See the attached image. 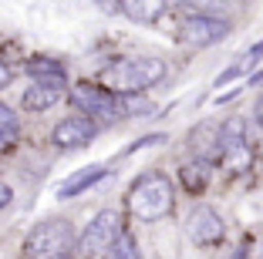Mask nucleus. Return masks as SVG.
I'll return each mask as SVG.
<instances>
[{"label": "nucleus", "mask_w": 263, "mask_h": 259, "mask_svg": "<svg viewBox=\"0 0 263 259\" xmlns=\"http://www.w3.org/2000/svg\"><path fill=\"white\" fill-rule=\"evenodd\" d=\"M105 259H142V252H139V246H135V239H132V232H122V236L105 249Z\"/></svg>", "instance_id": "18"}, {"label": "nucleus", "mask_w": 263, "mask_h": 259, "mask_svg": "<svg viewBox=\"0 0 263 259\" xmlns=\"http://www.w3.org/2000/svg\"><path fill=\"white\" fill-rule=\"evenodd\" d=\"M189 148L196 152V158L219 155V128L213 122H202L199 128H193V135H189Z\"/></svg>", "instance_id": "12"}, {"label": "nucleus", "mask_w": 263, "mask_h": 259, "mask_svg": "<svg viewBox=\"0 0 263 259\" xmlns=\"http://www.w3.org/2000/svg\"><path fill=\"white\" fill-rule=\"evenodd\" d=\"M186 236L193 239L196 246H216L219 239L226 236V226L219 219V212L213 206H196L193 212L186 215Z\"/></svg>", "instance_id": "9"}, {"label": "nucleus", "mask_w": 263, "mask_h": 259, "mask_svg": "<svg viewBox=\"0 0 263 259\" xmlns=\"http://www.w3.org/2000/svg\"><path fill=\"white\" fill-rule=\"evenodd\" d=\"M230 21L216 14H189L179 21V41L186 47H213L230 37Z\"/></svg>", "instance_id": "5"}, {"label": "nucleus", "mask_w": 263, "mask_h": 259, "mask_svg": "<svg viewBox=\"0 0 263 259\" xmlns=\"http://www.w3.org/2000/svg\"><path fill=\"white\" fill-rule=\"evenodd\" d=\"M64 98V81H34L27 91H24V111H47Z\"/></svg>", "instance_id": "10"}, {"label": "nucleus", "mask_w": 263, "mask_h": 259, "mask_svg": "<svg viewBox=\"0 0 263 259\" xmlns=\"http://www.w3.org/2000/svg\"><path fill=\"white\" fill-rule=\"evenodd\" d=\"M260 57H263V41H256V44L250 47L247 54H243V61H236V64H233V68H226L223 74L216 77V88H223L226 81H233V77H240V74H247L250 68H256V64H260Z\"/></svg>", "instance_id": "16"}, {"label": "nucleus", "mask_w": 263, "mask_h": 259, "mask_svg": "<svg viewBox=\"0 0 263 259\" xmlns=\"http://www.w3.org/2000/svg\"><path fill=\"white\" fill-rule=\"evenodd\" d=\"M27 74L34 81H64V61L54 57H31L27 61Z\"/></svg>", "instance_id": "15"}, {"label": "nucleus", "mask_w": 263, "mask_h": 259, "mask_svg": "<svg viewBox=\"0 0 263 259\" xmlns=\"http://www.w3.org/2000/svg\"><path fill=\"white\" fill-rule=\"evenodd\" d=\"M253 118H256V125L263 128V94L256 98V108H253Z\"/></svg>", "instance_id": "23"}, {"label": "nucleus", "mask_w": 263, "mask_h": 259, "mask_svg": "<svg viewBox=\"0 0 263 259\" xmlns=\"http://www.w3.org/2000/svg\"><path fill=\"white\" fill-rule=\"evenodd\" d=\"M111 172V165H88V168H78L74 175H68L61 185H58V198H74V195H81V192H88L95 182H101V178Z\"/></svg>", "instance_id": "11"}, {"label": "nucleus", "mask_w": 263, "mask_h": 259, "mask_svg": "<svg viewBox=\"0 0 263 259\" xmlns=\"http://www.w3.org/2000/svg\"><path fill=\"white\" fill-rule=\"evenodd\" d=\"M165 10V0H122V14L135 24H155Z\"/></svg>", "instance_id": "13"}, {"label": "nucleus", "mask_w": 263, "mask_h": 259, "mask_svg": "<svg viewBox=\"0 0 263 259\" xmlns=\"http://www.w3.org/2000/svg\"><path fill=\"white\" fill-rule=\"evenodd\" d=\"M10 77H14V71H10V64L4 61V57H0V88H7Z\"/></svg>", "instance_id": "20"}, {"label": "nucleus", "mask_w": 263, "mask_h": 259, "mask_svg": "<svg viewBox=\"0 0 263 259\" xmlns=\"http://www.w3.org/2000/svg\"><path fill=\"white\" fill-rule=\"evenodd\" d=\"M10 202H14V189L0 182V209H4V206H10Z\"/></svg>", "instance_id": "21"}, {"label": "nucleus", "mask_w": 263, "mask_h": 259, "mask_svg": "<svg viewBox=\"0 0 263 259\" xmlns=\"http://www.w3.org/2000/svg\"><path fill=\"white\" fill-rule=\"evenodd\" d=\"M165 77V61L162 57H152V54H135V57H122L105 71V84L118 94H139L145 88Z\"/></svg>", "instance_id": "2"}, {"label": "nucleus", "mask_w": 263, "mask_h": 259, "mask_svg": "<svg viewBox=\"0 0 263 259\" xmlns=\"http://www.w3.org/2000/svg\"><path fill=\"white\" fill-rule=\"evenodd\" d=\"M176 206V189H172L169 175L162 172H145L132 182L128 189V212L142 222H155L172 212Z\"/></svg>", "instance_id": "1"}, {"label": "nucleus", "mask_w": 263, "mask_h": 259, "mask_svg": "<svg viewBox=\"0 0 263 259\" xmlns=\"http://www.w3.org/2000/svg\"><path fill=\"white\" fill-rule=\"evenodd\" d=\"M118 236H122V215H118L115 209H101V212L88 222L85 236L78 239V252H81L85 259H91V256H98V252L108 249Z\"/></svg>", "instance_id": "7"}, {"label": "nucleus", "mask_w": 263, "mask_h": 259, "mask_svg": "<svg viewBox=\"0 0 263 259\" xmlns=\"http://www.w3.org/2000/svg\"><path fill=\"white\" fill-rule=\"evenodd\" d=\"M176 7H193L196 14H213L216 10V0H172Z\"/></svg>", "instance_id": "19"}, {"label": "nucleus", "mask_w": 263, "mask_h": 259, "mask_svg": "<svg viewBox=\"0 0 263 259\" xmlns=\"http://www.w3.org/2000/svg\"><path fill=\"white\" fill-rule=\"evenodd\" d=\"M74 246V229L64 219H47L27 232L24 239V256L27 259H61Z\"/></svg>", "instance_id": "3"}, {"label": "nucleus", "mask_w": 263, "mask_h": 259, "mask_svg": "<svg viewBox=\"0 0 263 259\" xmlns=\"http://www.w3.org/2000/svg\"><path fill=\"white\" fill-rule=\"evenodd\" d=\"M219 158L230 172H247L250 162H253V152H250L247 142V122L243 118H226L219 125Z\"/></svg>", "instance_id": "6"}, {"label": "nucleus", "mask_w": 263, "mask_h": 259, "mask_svg": "<svg viewBox=\"0 0 263 259\" xmlns=\"http://www.w3.org/2000/svg\"><path fill=\"white\" fill-rule=\"evenodd\" d=\"M95 135H98V125H95L88 114H74V118H64V122L54 125V131H51V145L61 148V152H74V148L91 145Z\"/></svg>", "instance_id": "8"}, {"label": "nucleus", "mask_w": 263, "mask_h": 259, "mask_svg": "<svg viewBox=\"0 0 263 259\" xmlns=\"http://www.w3.org/2000/svg\"><path fill=\"white\" fill-rule=\"evenodd\" d=\"M17 135H21V118H17V111H10V108L0 101V148L14 145Z\"/></svg>", "instance_id": "17"}, {"label": "nucleus", "mask_w": 263, "mask_h": 259, "mask_svg": "<svg viewBox=\"0 0 263 259\" xmlns=\"http://www.w3.org/2000/svg\"><path fill=\"white\" fill-rule=\"evenodd\" d=\"M61 259H68V256H61Z\"/></svg>", "instance_id": "24"}, {"label": "nucleus", "mask_w": 263, "mask_h": 259, "mask_svg": "<svg viewBox=\"0 0 263 259\" xmlns=\"http://www.w3.org/2000/svg\"><path fill=\"white\" fill-rule=\"evenodd\" d=\"M71 101L78 105V111H85L88 118H101V122H115L125 118L128 108H125V94L111 91V88H101V84H74L71 88Z\"/></svg>", "instance_id": "4"}, {"label": "nucleus", "mask_w": 263, "mask_h": 259, "mask_svg": "<svg viewBox=\"0 0 263 259\" xmlns=\"http://www.w3.org/2000/svg\"><path fill=\"white\" fill-rule=\"evenodd\" d=\"M179 175H182V185H186L193 195H199L209 185V158H196V162H189V165H182Z\"/></svg>", "instance_id": "14"}, {"label": "nucleus", "mask_w": 263, "mask_h": 259, "mask_svg": "<svg viewBox=\"0 0 263 259\" xmlns=\"http://www.w3.org/2000/svg\"><path fill=\"white\" fill-rule=\"evenodd\" d=\"M101 10H108V14H115V10H122V0H95Z\"/></svg>", "instance_id": "22"}]
</instances>
